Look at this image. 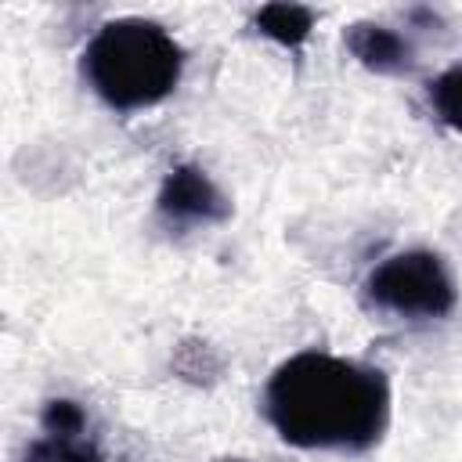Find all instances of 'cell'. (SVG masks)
<instances>
[{
  "mask_svg": "<svg viewBox=\"0 0 462 462\" xmlns=\"http://www.w3.org/2000/svg\"><path fill=\"white\" fill-rule=\"evenodd\" d=\"M25 462H101V458L79 437H40L29 444Z\"/></svg>",
  "mask_w": 462,
  "mask_h": 462,
  "instance_id": "8",
  "label": "cell"
},
{
  "mask_svg": "<svg viewBox=\"0 0 462 462\" xmlns=\"http://www.w3.org/2000/svg\"><path fill=\"white\" fill-rule=\"evenodd\" d=\"M224 462H245V458H224Z\"/></svg>",
  "mask_w": 462,
  "mask_h": 462,
  "instance_id": "10",
  "label": "cell"
},
{
  "mask_svg": "<svg viewBox=\"0 0 462 462\" xmlns=\"http://www.w3.org/2000/svg\"><path fill=\"white\" fill-rule=\"evenodd\" d=\"M263 411L278 437L310 451H368L390 419L386 375L325 350L292 354L263 390Z\"/></svg>",
  "mask_w": 462,
  "mask_h": 462,
  "instance_id": "1",
  "label": "cell"
},
{
  "mask_svg": "<svg viewBox=\"0 0 462 462\" xmlns=\"http://www.w3.org/2000/svg\"><path fill=\"white\" fill-rule=\"evenodd\" d=\"M40 422H43V433L47 437H79L83 426H87V415H83V408L76 401L54 397V401H47Z\"/></svg>",
  "mask_w": 462,
  "mask_h": 462,
  "instance_id": "9",
  "label": "cell"
},
{
  "mask_svg": "<svg viewBox=\"0 0 462 462\" xmlns=\"http://www.w3.org/2000/svg\"><path fill=\"white\" fill-rule=\"evenodd\" d=\"M430 105H433V112H437V119L444 126L462 134V61L444 69L430 83Z\"/></svg>",
  "mask_w": 462,
  "mask_h": 462,
  "instance_id": "7",
  "label": "cell"
},
{
  "mask_svg": "<svg viewBox=\"0 0 462 462\" xmlns=\"http://www.w3.org/2000/svg\"><path fill=\"white\" fill-rule=\"evenodd\" d=\"M365 296L372 307L397 318H444L458 300L451 271L430 249H404L386 256L365 278Z\"/></svg>",
  "mask_w": 462,
  "mask_h": 462,
  "instance_id": "3",
  "label": "cell"
},
{
  "mask_svg": "<svg viewBox=\"0 0 462 462\" xmlns=\"http://www.w3.org/2000/svg\"><path fill=\"white\" fill-rule=\"evenodd\" d=\"M184 72L180 43L148 18L105 22L83 47V79L116 112L159 105Z\"/></svg>",
  "mask_w": 462,
  "mask_h": 462,
  "instance_id": "2",
  "label": "cell"
},
{
  "mask_svg": "<svg viewBox=\"0 0 462 462\" xmlns=\"http://www.w3.org/2000/svg\"><path fill=\"white\" fill-rule=\"evenodd\" d=\"M346 51L372 72H383V76H401L411 69L415 61V51L411 43L390 29V25H379V22H357L346 29Z\"/></svg>",
  "mask_w": 462,
  "mask_h": 462,
  "instance_id": "5",
  "label": "cell"
},
{
  "mask_svg": "<svg viewBox=\"0 0 462 462\" xmlns=\"http://www.w3.org/2000/svg\"><path fill=\"white\" fill-rule=\"evenodd\" d=\"M253 22L267 40H274L282 47H300L314 29V11L300 7V4H263Z\"/></svg>",
  "mask_w": 462,
  "mask_h": 462,
  "instance_id": "6",
  "label": "cell"
},
{
  "mask_svg": "<svg viewBox=\"0 0 462 462\" xmlns=\"http://www.w3.org/2000/svg\"><path fill=\"white\" fill-rule=\"evenodd\" d=\"M155 209L166 224L177 227H195V224H220L231 217V202L227 195L213 184V177L195 166V162H180L162 177Z\"/></svg>",
  "mask_w": 462,
  "mask_h": 462,
  "instance_id": "4",
  "label": "cell"
}]
</instances>
